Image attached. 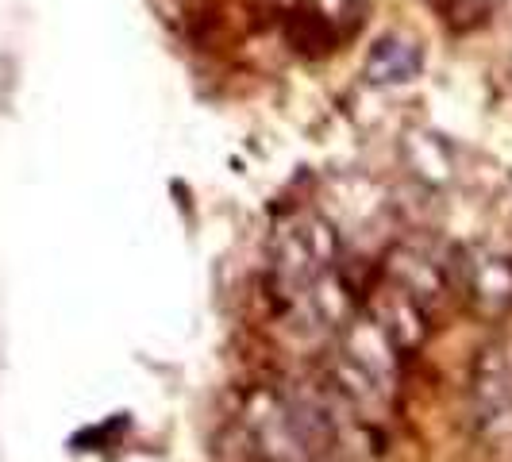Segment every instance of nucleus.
I'll use <instances>...</instances> for the list:
<instances>
[{"mask_svg":"<svg viewBox=\"0 0 512 462\" xmlns=\"http://www.w3.org/2000/svg\"><path fill=\"white\" fill-rule=\"evenodd\" d=\"M339 231L320 212H293L270 235V270L285 297L297 305L316 282L339 270Z\"/></svg>","mask_w":512,"mask_h":462,"instance_id":"1","label":"nucleus"},{"mask_svg":"<svg viewBox=\"0 0 512 462\" xmlns=\"http://www.w3.org/2000/svg\"><path fill=\"white\" fill-rule=\"evenodd\" d=\"M470 416L478 436L505 447L512 439V347L493 339L478 351L470 370Z\"/></svg>","mask_w":512,"mask_h":462,"instance_id":"2","label":"nucleus"},{"mask_svg":"<svg viewBox=\"0 0 512 462\" xmlns=\"http://www.w3.org/2000/svg\"><path fill=\"white\" fill-rule=\"evenodd\" d=\"M385 282L397 285L409 297H416L424 308H436L439 297L447 293V266L436 262L416 243H397L385 255Z\"/></svg>","mask_w":512,"mask_h":462,"instance_id":"3","label":"nucleus"},{"mask_svg":"<svg viewBox=\"0 0 512 462\" xmlns=\"http://www.w3.org/2000/svg\"><path fill=\"white\" fill-rule=\"evenodd\" d=\"M428 312H432V308H424L416 297L401 293L397 285H389V282H385V289L370 301V308H366V316L393 339V347H397L401 355L416 351V347L428 339Z\"/></svg>","mask_w":512,"mask_h":462,"instance_id":"4","label":"nucleus"},{"mask_svg":"<svg viewBox=\"0 0 512 462\" xmlns=\"http://www.w3.org/2000/svg\"><path fill=\"white\" fill-rule=\"evenodd\" d=\"M420 74H424V47L405 31L382 35L362 66V77L378 89H401V85H412Z\"/></svg>","mask_w":512,"mask_h":462,"instance_id":"5","label":"nucleus"},{"mask_svg":"<svg viewBox=\"0 0 512 462\" xmlns=\"http://www.w3.org/2000/svg\"><path fill=\"white\" fill-rule=\"evenodd\" d=\"M466 293L474 305L486 312H505L512 308V258L497 251H470L466 266Z\"/></svg>","mask_w":512,"mask_h":462,"instance_id":"6","label":"nucleus"},{"mask_svg":"<svg viewBox=\"0 0 512 462\" xmlns=\"http://www.w3.org/2000/svg\"><path fill=\"white\" fill-rule=\"evenodd\" d=\"M420 147H424V158L416 154V174L424 181H432V185H443V181L455 178V162H451V151L443 147V139L439 135H412Z\"/></svg>","mask_w":512,"mask_h":462,"instance_id":"7","label":"nucleus"},{"mask_svg":"<svg viewBox=\"0 0 512 462\" xmlns=\"http://www.w3.org/2000/svg\"><path fill=\"white\" fill-rule=\"evenodd\" d=\"M308 4H312V16L320 24H343V20L355 16V4L359 0H308Z\"/></svg>","mask_w":512,"mask_h":462,"instance_id":"8","label":"nucleus"},{"mask_svg":"<svg viewBox=\"0 0 512 462\" xmlns=\"http://www.w3.org/2000/svg\"><path fill=\"white\" fill-rule=\"evenodd\" d=\"M478 4H482V8H489V4H501V0H478Z\"/></svg>","mask_w":512,"mask_h":462,"instance_id":"9","label":"nucleus"}]
</instances>
